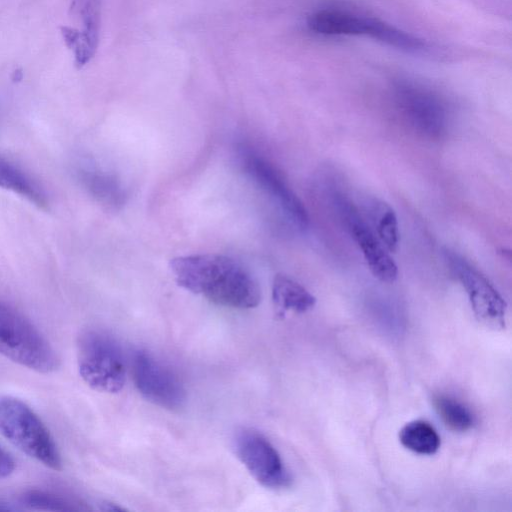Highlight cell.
<instances>
[{
  "instance_id": "1",
  "label": "cell",
  "mask_w": 512,
  "mask_h": 512,
  "mask_svg": "<svg viewBox=\"0 0 512 512\" xmlns=\"http://www.w3.org/2000/svg\"><path fill=\"white\" fill-rule=\"evenodd\" d=\"M169 268L178 286L215 304L250 309L261 301L257 281L229 256L217 253L179 256L170 260Z\"/></svg>"
},
{
  "instance_id": "2",
  "label": "cell",
  "mask_w": 512,
  "mask_h": 512,
  "mask_svg": "<svg viewBox=\"0 0 512 512\" xmlns=\"http://www.w3.org/2000/svg\"><path fill=\"white\" fill-rule=\"evenodd\" d=\"M0 354L39 373L59 367V358L47 339L22 312L1 299Z\"/></svg>"
},
{
  "instance_id": "3",
  "label": "cell",
  "mask_w": 512,
  "mask_h": 512,
  "mask_svg": "<svg viewBox=\"0 0 512 512\" xmlns=\"http://www.w3.org/2000/svg\"><path fill=\"white\" fill-rule=\"evenodd\" d=\"M77 365L83 381L92 389L119 392L126 381V361L117 340L99 329H86L77 340Z\"/></svg>"
},
{
  "instance_id": "4",
  "label": "cell",
  "mask_w": 512,
  "mask_h": 512,
  "mask_svg": "<svg viewBox=\"0 0 512 512\" xmlns=\"http://www.w3.org/2000/svg\"><path fill=\"white\" fill-rule=\"evenodd\" d=\"M0 434L23 453L53 470L62 468L61 455L49 430L23 401L0 396Z\"/></svg>"
},
{
  "instance_id": "5",
  "label": "cell",
  "mask_w": 512,
  "mask_h": 512,
  "mask_svg": "<svg viewBox=\"0 0 512 512\" xmlns=\"http://www.w3.org/2000/svg\"><path fill=\"white\" fill-rule=\"evenodd\" d=\"M394 103L405 121L420 135L437 139L447 129L449 108L433 89L411 80H400L392 88Z\"/></svg>"
},
{
  "instance_id": "6",
  "label": "cell",
  "mask_w": 512,
  "mask_h": 512,
  "mask_svg": "<svg viewBox=\"0 0 512 512\" xmlns=\"http://www.w3.org/2000/svg\"><path fill=\"white\" fill-rule=\"evenodd\" d=\"M232 449L251 476L268 489L290 486L292 476L273 444L259 431L243 427L233 435Z\"/></svg>"
},
{
  "instance_id": "7",
  "label": "cell",
  "mask_w": 512,
  "mask_h": 512,
  "mask_svg": "<svg viewBox=\"0 0 512 512\" xmlns=\"http://www.w3.org/2000/svg\"><path fill=\"white\" fill-rule=\"evenodd\" d=\"M332 202L373 276L381 282L393 283L398 276V267L357 206L339 191L332 194Z\"/></svg>"
},
{
  "instance_id": "8",
  "label": "cell",
  "mask_w": 512,
  "mask_h": 512,
  "mask_svg": "<svg viewBox=\"0 0 512 512\" xmlns=\"http://www.w3.org/2000/svg\"><path fill=\"white\" fill-rule=\"evenodd\" d=\"M131 371L136 389L149 402L169 410L185 405L187 394L181 379L148 351H134Z\"/></svg>"
},
{
  "instance_id": "9",
  "label": "cell",
  "mask_w": 512,
  "mask_h": 512,
  "mask_svg": "<svg viewBox=\"0 0 512 512\" xmlns=\"http://www.w3.org/2000/svg\"><path fill=\"white\" fill-rule=\"evenodd\" d=\"M445 260L466 291L476 318L483 325L505 328L506 302L492 283L462 256L446 250Z\"/></svg>"
},
{
  "instance_id": "10",
  "label": "cell",
  "mask_w": 512,
  "mask_h": 512,
  "mask_svg": "<svg viewBox=\"0 0 512 512\" xmlns=\"http://www.w3.org/2000/svg\"><path fill=\"white\" fill-rule=\"evenodd\" d=\"M238 154L245 173L278 205L298 229H306L309 225L308 212L281 173L250 147L240 145Z\"/></svg>"
},
{
  "instance_id": "11",
  "label": "cell",
  "mask_w": 512,
  "mask_h": 512,
  "mask_svg": "<svg viewBox=\"0 0 512 512\" xmlns=\"http://www.w3.org/2000/svg\"><path fill=\"white\" fill-rule=\"evenodd\" d=\"M69 14L81 28L62 26L61 35L73 52L75 66L82 68L92 60L98 48L102 0H71Z\"/></svg>"
},
{
  "instance_id": "12",
  "label": "cell",
  "mask_w": 512,
  "mask_h": 512,
  "mask_svg": "<svg viewBox=\"0 0 512 512\" xmlns=\"http://www.w3.org/2000/svg\"><path fill=\"white\" fill-rule=\"evenodd\" d=\"M376 18L350 10L319 9L307 18L308 28L323 36H367L371 37Z\"/></svg>"
},
{
  "instance_id": "13",
  "label": "cell",
  "mask_w": 512,
  "mask_h": 512,
  "mask_svg": "<svg viewBox=\"0 0 512 512\" xmlns=\"http://www.w3.org/2000/svg\"><path fill=\"white\" fill-rule=\"evenodd\" d=\"M77 177L86 192L106 209L119 210L125 205L127 194L115 175L98 168L83 167L77 171Z\"/></svg>"
},
{
  "instance_id": "14",
  "label": "cell",
  "mask_w": 512,
  "mask_h": 512,
  "mask_svg": "<svg viewBox=\"0 0 512 512\" xmlns=\"http://www.w3.org/2000/svg\"><path fill=\"white\" fill-rule=\"evenodd\" d=\"M272 299L277 314L281 317L290 311L307 312L316 303V298L305 287L284 274H277L274 277Z\"/></svg>"
},
{
  "instance_id": "15",
  "label": "cell",
  "mask_w": 512,
  "mask_h": 512,
  "mask_svg": "<svg viewBox=\"0 0 512 512\" xmlns=\"http://www.w3.org/2000/svg\"><path fill=\"white\" fill-rule=\"evenodd\" d=\"M0 188L27 199L41 209H47L48 198L42 186L27 172L0 157Z\"/></svg>"
},
{
  "instance_id": "16",
  "label": "cell",
  "mask_w": 512,
  "mask_h": 512,
  "mask_svg": "<svg viewBox=\"0 0 512 512\" xmlns=\"http://www.w3.org/2000/svg\"><path fill=\"white\" fill-rule=\"evenodd\" d=\"M363 210L384 247L394 252L399 246V225L393 208L378 198H367Z\"/></svg>"
},
{
  "instance_id": "17",
  "label": "cell",
  "mask_w": 512,
  "mask_h": 512,
  "mask_svg": "<svg viewBox=\"0 0 512 512\" xmlns=\"http://www.w3.org/2000/svg\"><path fill=\"white\" fill-rule=\"evenodd\" d=\"M399 441L408 450L421 455H433L441 445L435 428L424 420L405 424L399 431Z\"/></svg>"
},
{
  "instance_id": "18",
  "label": "cell",
  "mask_w": 512,
  "mask_h": 512,
  "mask_svg": "<svg viewBox=\"0 0 512 512\" xmlns=\"http://www.w3.org/2000/svg\"><path fill=\"white\" fill-rule=\"evenodd\" d=\"M432 402L439 418L450 430L466 432L474 426L475 416L457 399L445 394H436Z\"/></svg>"
},
{
  "instance_id": "19",
  "label": "cell",
  "mask_w": 512,
  "mask_h": 512,
  "mask_svg": "<svg viewBox=\"0 0 512 512\" xmlns=\"http://www.w3.org/2000/svg\"><path fill=\"white\" fill-rule=\"evenodd\" d=\"M18 503L22 507L33 510L73 511L79 509L74 503L60 495L38 489L23 492L18 498Z\"/></svg>"
},
{
  "instance_id": "20",
  "label": "cell",
  "mask_w": 512,
  "mask_h": 512,
  "mask_svg": "<svg viewBox=\"0 0 512 512\" xmlns=\"http://www.w3.org/2000/svg\"><path fill=\"white\" fill-rule=\"evenodd\" d=\"M15 469L12 456L0 446V479L9 477Z\"/></svg>"
},
{
  "instance_id": "21",
  "label": "cell",
  "mask_w": 512,
  "mask_h": 512,
  "mask_svg": "<svg viewBox=\"0 0 512 512\" xmlns=\"http://www.w3.org/2000/svg\"><path fill=\"white\" fill-rule=\"evenodd\" d=\"M101 505H102L101 509L104 511H124L125 510V508L120 507L114 503L107 502V501L103 502Z\"/></svg>"
},
{
  "instance_id": "22",
  "label": "cell",
  "mask_w": 512,
  "mask_h": 512,
  "mask_svg": "<svg viewBox=\"0 0 512 512\" xmlns=\"http://www.w3.org/2000/svg\"><path fill=\"white\" fill-rule=\"evenodd\" d=\"M17 508L13 504L0 500V511H13Z\"/></svg>"
}]
</instances>
